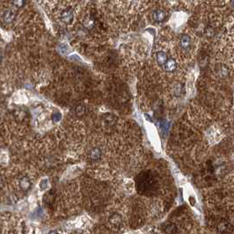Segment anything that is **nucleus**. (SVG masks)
<instances>
[{
	"instance_id": "obj_9",
	"label": "nucleus",
	"mask_w": 234,
	"mask_h": 234,
	"mask_svg": "<svg viewBox=\"0 0 234 234\" xmlns=\"http://www.w3.org/2000/svg\"><path fill=\"white\" fill-rule=\"evenodd\" d=\"M178 231V228L175 224L173 223H171V224H168L166 228H165V233L166 234H175Z\"/></svg>"
},
{
	"instance_id": "obj_5",
	"label": "nucleus",
	"mask_w": 234,
	"mask_h": 234,
	"mask_svg": "<svg viewBox=\"0 0 234 234\" xmlns=\"http://www.w3.org/2000/svg\"><path fill=\"white\" fill-rule=\"evenodd\" d=\"M15 18H16V14H15V13H14L13 10H6L5 13H4V14H3V19L7 24H10V23L13 22L14 19H15Z\"/></svg>"
},
{
	"instance_id": "obj_10",
	"label": "nucleus",
	"mask_w": 234,
	"mask_h": 234,
	"mask_svg": "<svg viewBox=\"0 0 234 234\" xmlns=\"http://www.w3.org/2000/svg\"><path fill=\"white\" fill-rule=\"evenodd\" d=\"M89 156L93 160H97L101 157V150H100L99 148H94L93 150H91Z\"/></svg>"
},
{
	"instance_id": "obj_11",
	"label": "nucleus",
	"mask_w": 234,
	"mask_h": 234,
	"mask_svg": "<svg viewBox=\"0 0 234 234\" xmlns=\"http://www.w3.org/2000/svg\"><path fill=\"white\" fill-rule=\"evenodd\" d=\"M20 187H21V188L23 190H27L30 187H31V182L29 181V179L27 178V177H25V178H23L21 181H20Z\"/></svg>"
},
{
	"instance_id": "obj_4",
	"label": "nucleus",
	"mask_w": 234,
	"mask_h": 234,
	"mask_svg": "<svg viewBox=\"0 0 234 234\" xmlns=\"http://www.w3.org/2000/svg\"><path fill=\"white\" fill-rule=\"evenodd\" d=\"M180 43H181V47L183 49H185V50L189 49L190 47H191V38H190V36L188 35H185V34L182 35L181 37Z\"/></svg>"
},
{
	"instance_id": "obj_1",
	"label": "nucleus",
	"mask_w": 234,
	"mask_h": 234,
	"mask_svg": "<svg viewBox=\"0 0 234 234\" xmlns=\"http://www.w3.org/2000/svg\"><path fill=\"white\" fill-rule=\"evenodd\" d=\"M136 186L138 193L144 195H151L158 190V180L151 171H144L137 175Z\"/></svg>"
},
{
	"instance_id": "obj_7",
	"label": "nucleus",
	"mask_w": 234,
	"mask_h": 234,
	"mask_svg": "<svg viewBox=\"0 0 234 234\" xmlns=\"http://www.w3.org/2000/svg\"><path fill=\"white\" fill-rule=\"evenodd\" d=\"M231 226L229 225V222L226 221H222L219 222L218 225L216 226V229L218 231L219 233H225V232H229V229Z\"/></svg>"
},
{
	"instance_id": "obj_12",
	"label": "nucleus",
	"mask_w": 234,
	"mask_h": 234,
	"mask_svg": "<svg viewBox=\"0 0 234 234\" xmlns=\"http://www.w3.org/2000/svg\"><path fill=\"white\" fill-rule=\"evenodd\" d=\"M84 111H85V107H84V105H79V106H76V115H82L84 114Z\"/></svg>"
},
{
	"instance_id": "obj_2",
	"label": "nucleus",
	"mask_w": 234,
	"mask_h": 234,
	"mask_svg": "<svg viewBox=\"0 0 234 234\" xmlns=\"http://www.w3.org/2000/svg\"><path fill=\"white\" fill-rule=\"evenodd\" d=\"M73 17H74V14H73V11L71 9H67L65 11H63L60 16V19L62 20L63 22L65 23V24H70L72 21L73 19Z\"/></svg>"
},
{
	"instance_id": "obj_8",
	"label": "nucleus",
	"mask_w": 234,
	"mask_h": 234,
	"mask_svg": "<svg viewBox=\"0 0 234 234\" xmlns=\"http://www.w3.org/2000/svg\"><path fill=\"white\" fill-rule=\"evenodd\" d=\"M156 61L159 65H164L167 61V55L163 51H159L156 54Z\"/></svg>"
},
{
	"instance_id": "obj_15",
	"label": "nucleus",
	"mask_w": 234,
	"mask_h": 234,
	"mask_svg": "<svg viewBox=\"0 0 234 234\" xmlns=\"http://www.w3.org/2000/svg\"><path fill=\"white\" fill-rule=\"evenodd\" d=\"M61 118H62V115H61L60 113H55V114L52 115V120H53V122H59L61 120Z\"/></svg>"
},
{
	"instance_id": "obj_18",
	"label": "nucleus",
	"mask_w": 234,
	"mask_h": 234,
	"mask_svg": "<svg viewBox=\"0 0 234 234\" xmlns=\"http://www.w3.org/2000/svg\"><path fill=\"white\" fill-rule=\"evenodd\" d=\"M1 58H2V56H1V53H0V61H1Z\"/></svg>"
},
{
	"instance_id": "obj_3",
	"label": "nucleus",
	"mask_w": 234,
	"mask_h": 234,
	"mask_svg": "<svg viewBox=\"0 0 234 234\" xmlns=\"http://www.w3.org/2000/svg\"><path fill=\"white\" fill-rule=\"evenodd\" d=\"M166 16H167L166 12L162 9L156 10V11L153 12V14H152V18L157 22H162V21H164L166 19Z\"/></svg>"
},
{
	"instance_id": "obj_14",
	"label": "nucleus",
	"mask_w": 234,
	"mask_h": 234,
	"mask_svg": "<svg viewBox=\"0 0 234 234\" xmlns=\"http://www.w3.org/2000/svg\"><path fill=\"white\" fill-rule=\"evenodd\" d=\"M13 4L16 7H22L25 5V0H13Z\"/></svg>"
},
{
	"instance_id": "obj_6",
	"label": "nucleus",
	"mask_w": 234,
	"mask_h": 234,
	"mask_svg": "<svg viewBox=\"0 0 234 234\" xmlns=\"http://www.w3.org/2000/svg\"><path fill=\"white\" fill-rule=\"evenodd\" d=\"M177 68V63L174 59H167V61L164 64V69L165 71L168 72H172L175 71Z\"/></svg>"
},
{
	"instance_id": "obj_13",
	"label": "nucleus",
	"mask_w": 234,
	"mask_h": 234,
	"mask_svg": "<svg viewBox=\"0 0 234 234\" xmlns=\"http://www.w3.org/2000/svg\"><path fill=\"white\" fill-rule=\"evenodd\" d=\"M182 91H183V85H182V84H177L176 85H175V87H174V92H177V96H180Z\"/></svg>"
},
{
	"instance_id": "obj_17",
	"label": "nucleus",
	"mask_w": 234,
	"mask_h": 234,
	"mask_svg": "<svg viewBox=\"0 0 234 234\" xmlns=\"http://www.w3.org/2000/svg\"><path fill=\"white\" fill-rule=\"evenodd\" d=\"M2 185H3V181H2V179L0 178V188H2Z\"/></svg>"
},
{
	"instance_id": "obj_16",
	"label": "nucleus",
	"mask_w": 234,
	"mask_h": 234,
	"mask_svg": "<svg viewBox=\"0 0 234 234\" xmlns=\"http://www.w3.org/2000/svg\"><path fill=\"white\" fill-rule=\"evenodd\" d=\"M49 234H58V232H57L56 231H49Z\"/></svg>"
}]
</instances>
